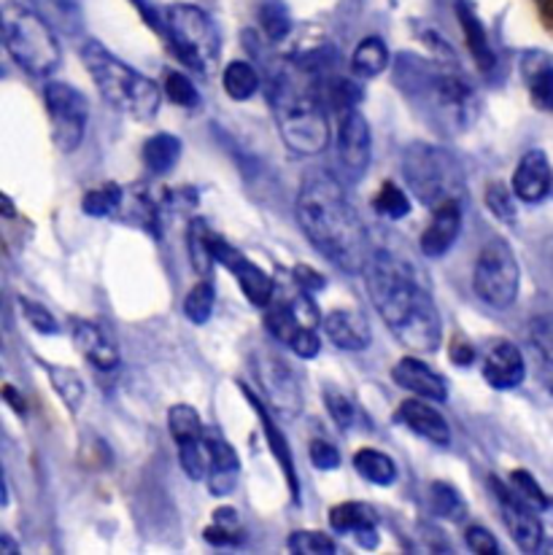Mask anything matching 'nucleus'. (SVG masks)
<instances>
[{
    "instance_id": "obj_56",
    "label": "nucleus",
    "mask_w": 553,
    "mask_h": 555,
    "mask_svg": "<svg viewBox=\"0 0 553 555\" xmlns=\"http://www.w3.org/2000/svg\"><path fill=\"white\" fill-rule=\"evenodd\" d=\"M3 399L11 404V408L16 410V413L25 415V399H22L20 391H16L14 386H9V383H5V386H3Z\"/></svg>"
},
{
    "instance_id": "obj_27",
    "label": "nucleus",
    "mask_w": 553,
    "mask_h": 555,
    "mask_svg": "<svg viewBox=\"0 0 553 555\" xmlns=\"http://www.w3.org/2000/svg\"><path fill=\"white\" fill-rule=\"evenodd\" d=\"M38 364L47 370L49 383H52V388L57 391V397L63 399L65 408H68L74 415L79 413L81 404H85V397H87L85 380L79 377V372L70 370V367H63V364H49V362H38Z\"/></svg>"
},
{
    "instance_id": "obj_24",
    "label": "nucleus",
    "mask_w": 553,
    "mask_h": 555,
    "mask_svg": "<svg viewBox=\"0 0 553 555\" xmlns=\"http://www.w3.org/2000/svg\"><path fill=\"white\" fill-rule=\"evenodd\" d=\"M459 232H462V205H446V208L435 210L433 221L422 232L419 248H422L427 259L446 257L453 248V243L459 241Z\"/></svg>"
},
{
    "instance_id": "obj_28",
    "label": "nucleus",
    "mask_w": 553,
    "mask_h": 555,
    "mask_svg": "<svg viewBox=\"0 0 553 555\" xmlns=\"http://www.w3.org/2000/svg\"><path fill=\"white\" fill-rule=\"evenodd\" d=\"M353 469L359 477L381 488H389L397 482V464L389 453L375 451V448H364L353 456Z\"/></svg>"
},
{
    "instance_id": "obj_2",
    "label": "nucleus",
    "mask_w": 553,
    "mask_h": 555,
    "mask_svg": "<svg viewBox=\"0 0 553 555\" xmlns=\"http://www.w3.org/2000/svg\"><path fill=\"white\" fill-rule=\"evenodd\" d=\"M297 221L308 243L337 270L364 273L373 248L340 181L327 173L311 176L297 194Z\"/></svg>"
},
{
    "instance_id": "obj_9",
    "label": "nucleus",
    "mask_w": 553,
    "mask_h": 555,
    "mask_svg": "<svg viewBox=\"0 0 553 555\" xmlns=\"http://www.w3.org/2000/svg\"><path fill=\"white\" fill-rule=\"evenodd\" d=\"M518 288H522V268H518V259L513 254L511 243L502 241V237H491L480 248L478 259H475V297L489 305V308L507 310L518 299Z\"/></svg>"
},
{
    "instance_id": "obj_43",
    "label": "nucleus",
    "mask_w": 553,
    "mask_h": 555,
    "mask_svg": "<svg viewBox=\"0 0 553 555\" xmlns=\"http://www.w3.org/2000/svg\"><path fill=\"white\" fill-rule=\"evenodd\" d=\"M38 5L43 9V16L57 27L68 33L79 30V5H76V0H38Z\"/></svg>"
},
{
    "instance_id": "obj_53",
    "label": "nucleus",
    "mask_w": 553,
    "mask_h": 555,
    "mask_svg": "<svg viewBox=\"0 0 553 555\" xmlns=\"http://www.w3.org/2000/svg\"><path fill=\"white\" fill-rule=\"evenodd\" d=\"M290 348L300 359H317L319 351H322V337H319V332L313 330V326H306V330L297 332L295 340L290 343Z\"/></svg>"
},
{
    "instance_id": "obj_33",
    "label": "nucleus",
    "mask_w": 553,
    "mask_h": 555,
    "mask_svg": "<svg viewBox=\"0 0 553 555\" xmlns=\"http://www.w3.org/2000/svg\"><path fill=\"white\" fill-rule=\"evenodd\" d=\"M221 85H224V92L230 94L232 100H248L259 90V74L252 63L235 60V63H230L224 68Z\"/></svg>"
},
{
    "instance_id": "obj_44",
    "label": "nucleus",
    "mask_w": 553,
    "mask_h": 555,
    "mask_svg": "<svg viewBox=\"0 0 553 555\" xmlns=\"http://www.w3.org/2000/svg\"><path fill=\"white\" fill-rule=\"evenodd\" d=\"M516 192H507L505 184H489L486 186V208L491 210V214L497 216L500 221H505V224H513L516 221Z\"/></svg>"
},
{
    "instance_id": "obj_3",
    "label": "nucleus",
    "mask_w": 553,
    "mask_h": 555,
    "mask_svg": "<svg viewBox=\"0 0 553 555\" xmlns=\"http://www.w3.org/2000/svg\"><path fill=\"white\" fill-rule=\"evenodd\" d=\"M395 85L438 130L462 132L473 125L475 90L459 68L416 54H400L395 63Z\"/></svg>"
},
{
    "instance_id": "obj_30",
    "label": "nucleus",
    "mask_w": 553,
    "mask_h": 555,
    "mask_svg": "<svg viewBox=\"0 0 553 555\" xmlns=\"http://www.w3.org/2000/svg\"><path fill=\"white\" fill-rule=\"evenodd\" d=\"M389 68V49L381 38H364L359 41V47L353 49V57H351V70L362 79H375L381 76L384 70Z\"/></svg>"
},
{
    "instance_id": "obj_12",
    "label": "nucleus",
    "mask_w": 553,
    "mask_h": 555,
    "mask_svg": "<svg viewBox=\"0 0 553 555\" xmlns=\"http://www.w3.org/2000/svg\"><path fill=\"white\" fill-rule=\"evenodd\" d=\"M491 488L497 493V502H500L502 520H505V529L511 534V540L522 547L524 553H538L543 545V524L538 518V509L532 504L524 502L513 486L507 488L505 482H500L497 477H491Z\"/></svg>"
},
{
    "instance_id": "obj_1",
    "label": "nucleus",
    "mask_w": 553,
    "mask_h": 555,
    "mask_svg": "<svg viewBox=\"0 0 553 555\" xmlns=\"http://www.w3.org/2000/svg\"><path fill=\"white\" fill-rule=\"evenodd\" d=\"M368 294L391 335L419 353H435L442 343V319L429 283L416 264L389 248H373L364 268Z\"/></svg>"
},
{
    "instance_id": "obj_26",
    "label": "nucleus",
    "mask_w": 553,
    "mask_h": 555,
    "mask_svg": "<svg viewBox=\"0 0 553 555\" xmlns=\"http://www.w3.org/2000/svg\"><path fill=\"white\" fill-rule=\"evenodd\" d=\"M330 526L337 534L357 537L359 531L378 529V513L364 502H343L330 509Z\"/></svg>"
},
{
    "instance_id": "obj_6",
    "label": "nucleus",
    "mask_w": 553,
    "mask_h": 555,
    "mask_svg": "<svg viewBox=\"0 0 553 555\" xmlns=\"http://www.w3.org/2000/svg\"><path fill=\"white\" fill-rule=\"evenodd\" d=\"M402 176L413 197L433 210L464 205L467 199V176L462 163L435 143H411L402 152Z\"/></svg>"
},
{
    "instance_id": "obj_34",
    "label": "nucleus",
    "mask_w": 553,
    "mask_h": 555,
    "mask_svg": "<svg viewBox=\"0 0 553 555\" xmlns=\"http://www.w3.org/2000/svg\"><path fill=\"white\" fill-rule=\"evenodd\" d=\"M190 254L192 268L201 275H208L211 264H217V259H214V232L208 230L203 219H195L190 224Z\"/></svg>"
},
{
    "instance_id": "obj_19",
    "label": "nucleus",
    "mask_w": 553,
    "mask_h": 555,
    "mask_svg": "<svg viewBox=\"0 0 553 555\" xmlns=\"http://www.w3.org/2000/svg\"><path fill=\"white\" fill-rule=\"evenodd\" d=\"M551 165L545 152L540 149H532L522 157V163L516 165V173H513V192H516L518 199L535 205L543 203L551 192Z\"/></svg>"
},
{
    "instance_id": "obj_23",
    "label": "nucleus",
    "mask_w": 553,
    "mask_h": 555,
    "mask_svg": "<svg viewBox=\"0 0 553 555\" xmlns=\"http://www.w3.org/2000/svg\"><path fill=\"white\" fill-rule=\"evenodd\" d=\"M322 326L332 346L340 348V351H364L373 340L368 319L359 310H332L327 319L322 321Z\"/></svg>"
},
{
    "instance_id": "obj_18",
    "label": "nucleus",
    "mask_w": 553,
    "mask_h": 555,
    "mask_svg": "<svg viewBox=\"0 0 553 555\" xmlns=\"http://www.w3.org/2000/svg\"><path fill=\"white\" fill-rule=\"evenodd\" d=\"M397 421L411 431H416L419 437H424V440L435 442V446H448L451 442V426H448L446 415L429 404V399H406L397 408Z\"/></svg>"
},
{
    "instance_id": "obj_25",
    "label": "nucleus",
    "mask_w": 553,
    "mask_h": 555,
    "mask_svg": "<svg viewBox=\"0 0 553 555\" xmlns=\"http://www.w3.org/2000/svg\"><path fill=\"white\" fill-rule=\"evenodd\" d=\"M456 20L459 25H462L464 41H467V49L470 54H473L478 70L480 74H491V70L497 68V54L494 49H491L489 36H486L484 22L478 20V14H475L467 3H456Z\"/></svg>"
},
{
    "instance_id": "obj_54",
    "label": "nucleus",
    "mask_w": 553,
    "mask_h": 555,
    "mask_svg": "<svg viewBox=\"0 0 553 555\" xmlns=\"http://www.w3.org/2000/svg\"><path fill=\"white\" fill-rule=\"evenodd\" d=\"M295 275H297V281L303 283V288H306V292H311V288L317 292V288H324V283H327L322 275L313 273L311 268H297Z\"/></svg>"
},
{
    "instance_id": "obj_52",
    "label": "nucleus",
    "mask_w": 553,
    "mask_h": 555,
    "mask_svg": "<svg viewBox=\"0 0 553 555\" xmlns=\"http://www.w3.org/2000/svg\"><path fill=\"white\" fill-rule=\"evenodd\" d=\"M308 456H311V464L322 472H332L340 466V453L327 440H313L308 448Z\"/></svg>"
},
{
    "instance_id": "obj_49",
    "label": "nucleus",
    "mask_w": 553,
    "mask_h": 555,
    "mask_svg": "<svg viewBox=\"0 0 553 555\" xmlns=\"http://www.w3.org/2000/svg\"><path fill=\"white\" fill-rule=\"evenodd\" d=\"M529 337H532V346L538 348V353L545 359V364L553 367V313L535 319L532 326H529Z\"/></svg>"
},
{
    "instance_id": "obj_4",
    "label": "nucleus",
    "mask_w": 553,
    "mask_h": 555,
    "mask_svg": "<svg viewBox=\"0 0 553 555\" xmlns=\"http://www.w3.org/2000/svg\"><path fill=\"white\" fill-rule=\"evenodd\" d=\"M319 65L284 68L270 81V105L281 138L297 157H319L330 146V121L324 114Z\"/></svg>"
},
{
    "instance_id": "obj_58",
    "label": "nucleus",
    "mask_w": 553,
    "mask_h": 555,
    "mask_svg": "<svg viewBox=\"0 0 553 555\" xmlns=\"http://www.w3.org/2000/svg\"><path fill=\"white\" fill-rule=\"evenodd\" d=\"M545 5H549V9H553V0H545Z\"/></svg>"
},
{
    "instance_id": "obj_36",
    "label": "nucleus",
    "mask_w": 553,
    "mask_h": 555,
    "mask_svg": "<svg viewBox=\"0 0 553 555\" xmlns=\"http://www.w3.org/2000/svg\"><path fill=\"white\" fill-rule=\"evenodd\" d=\"M121 199H125V192H121V186L119 184H106V186L92 189V192L85 194V199H81V210H85L87 216H95V219H106V216L119 210Z\"/></svg>"
},
{
    "instance_id": "obj_39",
    "label": "nucleus",
    "mask_w": 553,
    "mask_h": 555,
    "mask_svg": "<svg viewBox=\"0 0 553 555\" xmlns=\"http://www.w3.org/2000/svg\"><path fill=\"white\" fill-rule=\"evenodd\" d=\"M373 208L378 210L384 219H406V216L411 214V199H408V194L397 184H384L381 192L375 194Z\"/></svg>"
},
{
    "instance_id": "obj_45",
    "label": "nucleus",
    "mask_w": 553,
    "mask_h": 555,
    "mask_svg": "<svg viewBox=\"0 0 553 555\" xmlns=\"http://www.w3.org/2000/svg\"><path fill=\"white\" fill-rule=\"evenodd\" d=\"M511 486L513 491L518 493V496L524 499L527 504H532L538 513H543V509H549V496L543 493V488L538 486V480H535L532 475H529L527 469H516L511 475Z\"/></svg>"
},
{
    "instance_id": "obj_8",
    "label": "nucleus",
    "mask_w": 553,
    "mask_h": 555,
    "mask_svg": "<svg viewBox=\"0 0 553 555\" xmlns=\"http://www.w3.org/2000/svg\"><path fill=\"white\" fill-rule=\"evenodd\" d=\"M173 52L184 65L208 76L219 60V30L211 16L195 3H176L165 14Z\"/></svg>"
},
{
    "instance_id": "obj_11",
    "label": "nucleus",
    "mask_w": 553,
    "mask_h": 555,
    "mask_svg": "<svg viewBox=\"0 0 553 555\" xmlns=\"http://www.w3.org/2000/svg\"><path fill=\"white\" fill-rule=\"evenodd\" d=\"M254 375L265 393V402L270 404L279 418L292 421L303 413V386L297 380L295 370L281 357L270 351H259L254 357Z\"/></svg>"
},
{
    "instance_id": "obj_13",
    "label": "nucleus",
    "mask_w": 553,
    "mask_h": 555,
    "mask_svg": "<svg viewBox=\"0 0 553 555\" xmlns=\"http://www.w3.org/2000/svg\"><path fill=\"white\" fill-rule=\"evenodd\" d=\"M214 259H217V264H221L227 273L237 278L243 297H246L254 308L265 310L270 302H273V292H275L273 278L265 273V270H259L252 259L243 257L237 248H232L230 243L221 241L217 235H214Z\"/></svg>"
},
{
    "instance_id": "obj_51",
    "label": "nucleus",
    "mask_w": 553,
    "mask_h": 555,
    "mask_svg": "<svg viewBox=\"0 0 553 555\" xmlns=\"http://www.w3.org/2000/svg\"><path fill=\"white\" fill-rule=\"evenodd\" d=\"M203 537H206L208 545L214 547H235L241 545L243 540L241 524H219V520H214V524L203 531Z\"/></svg>"
},
{
    "instance_id": "obj_15",
    "label": "nucleus",
    "mask_w": 553,
    "mask_h": 555,
    "mask_svg": "<svg viewBox=\"0 0 553 555\" xmlns=\"http://www.w3.org/2000/svg\"><path fill=\"white\" fill-rule=\"evenodd\" d=\"M322 324V315H319L317 305L313 299L308 297V292H297L292 299H273V302L265 308V326H268L270 335L275 337L279 343L290 346L295 340V335L306 326H317Z\"/></svg>"
},
{
    "instance_id": "obj_22",
    "label": "nucleus",
    "mask_w": 553,
    "mask_h": 555,
    "mask_svg": "<svg viewBox=\"0 0 553 555\" xmlns=\"http://www.w3.org/2000/svg\"><path fill=\"white\" fill-rule=\"evenodd\" d=\"M206 446L208 453H211L208 491L214 496H230L237 486V475H241V459H237L235 448L219 431H206Z\"/></svg>"
},
{
    "instance_id": "obj_48",
    "label": "nucleus",
    "mask_w": 553,
    "mask_h": 555,
    "mask_svg": "<svg viewBox=\"0 0 553 555\" xmlns=\"http://www.w3.org/2000/svg\"><path fill=\"white\" fill-rule=\"evenodd\" d=\"M324 404H327L330 418L335 421V426L340 431L351 429V426L357 424V408H353V402L346 397V393L327 391V393H324Z\"/></svg>"
},
{
    "instance_id": "obj_42",
    "label": "nucleus",
    "mask_w": 553,
    "mask_h": 555,
    "mask_svg": "<svg viewBox=\"0 0 553 555\" xmlns=\"http://www.w3.org/2000/svg\"><path fill=\"white\" fill-rule=\"evenodd\" d=\"M290 553L297 555H332L337 551L335 540L324 534V531H295L286 540Z\"/></svg>"
},
{
    "instance_id": "obj_47",
    "label": "nucleus",
    "mask_w": 553,
    "mask_h": 555,
    "mask_svg": "<svg viewBox=\"0 0 553 555\" xmlns=\"http://www.w3.org/2000/svg\"><path fill=\"white\" fill-rule=\"evenodd\" d=\"M20 310H22V315H25L27 324H30L36 332H41V335H57L60 332L57 319H54V315L49 313L41 302H33V299L20 297Z\"/></svg>"
},
{
    "instance_id": "obj_41",
    "label": "nucleus",
    "mask_w": 553,
    "mask_h": 555,
    "mask_svg": "<svg viewBox=\"0 0 553 555\" xmlns=\"http://www.w3.org/2000/svg\"><path fill=\"white\" fill-rule=\"evenodd\" d=\"M322 98L327 100V105H332V108L346 114V111L357 108L359 100H362V90H359V85H353L351 79H332L324 81Z\"/></svg>"
},
{
    "instance_id": "obj_46",
    "label": "nucleus",
    "mask_w": 553,
    "mask_h": 555,
    "mask_svg": "<svg viewBox=\"0 0 553 555\" xmlns=\"http://www.w3.org/2000/svg\"><path fill=\"white\" fill-rule=\"evenodd\" d=\"M165 92H168L170 103L181 105V108H195V105L201 103V94H197L195 85H192L184 74H179V70L168 74V79H165Z\"/></svg>"
},
{
    "instance_id": "obj_21",
    "label": "nucleus",
    "mask_w": 553,
    "mask_h": 555,
    "mask_svg": "<svg viewBox=\"0 0 553 555\" xmlns=\"http://www.w3.org/2000/svg\"><path fill=\"white\" fill-rule=\"evenodd\" d=\"M391 380L400 388H406L408 393H416V397L429 399V402H446L448 399L446 380L433 367H427L422 359H400L395 370H391Z\"/></svg>"
},
{
    "instance_id": "obj_55",
    "label": "nucleus",
    "mask_w": 553,
    "mask_h": 555,
    "mask_svg": "<svg viewBox=\"0 0 553 555\" xmlns=\"http://www.w3.org/2000/svg\"><path fill=\"white\" fill-rule=\"evenodd\" d=\"M473 359H475V351L467 346V343H464V340L453 343V346H451V362L453 364H462V367H467Z\"/></svg>"
},
{
    "instance_id": "obj_37",
    "label": "nucleus",
    "mask_w": 553,
    "mask_h": 555,
    "mask_svg": "<svg viewBox=\"0 0 553 555\" xmlns=\"http://www.w3.org/2000/svg\"><path fill=\"white\" fill-rule=\"evenodd\" d=\"M214 305H217V288L208 281L195 283L184 299V315L192 324H206L214 313Z\"/></svg>"
},
{
    "instance_id": "obj_5",
    "label": "nucleus",
    "mask_w": 553,
    "mask_h": 555,
    "mask_svg": "<svg viewBox=\"0 0 553 555\" xmlns=\"http://www.w3.org/2000/svg\"><path fill=\"white\" fill-rule=\"evenodd\" d=\"M81 63L90 70L92 81H95L103 100L114 105L116 111L141 121L157 116L159 103H163V92H159L157 81H152L141 70L121 63L116 54H111L98 41L85 43V49H81Z\"/></svg>"
},
{
    "instance_id": "obj_50",
    "label": "nucleus",
    "mask_w": 553,
    "mask_h": 555,
    "mask_svg": "<svg viewBox=\"0 0 553 555\" xmlns=\"http://www.w3.org/2000/svg\"><path fill=\"white\" fill-rule=\"evenodd\" d=\"M464 542H467L470 551L478 553V555H500L502 553V547H500V542H497V537L491 534V531L486 529V526H480V524L467 526V531H464Z\"/></svg>"
},
{
    "instance_id": "obj_29",
    "label": "nucleus",
    "mask_w": 553,
    "mask_h": 555,
    "mask_svg": "<svg viewBox=\"0 0 553 555\" xmlns=\"http://www.w3.org/2000/svg\"><path fill=\"white\" fill-rule=\"evenodd\" d=\"M179 157L181 141L176 135H170V132H157V135H152L143 143V163L157 176L170 173L179 165Z\"/></svg>"
},
{
    "instance_id": "obj_32",
    "label": "nucleus",
    "mask_w": 553,
    "mask_h": 555,
    "mask_svg": "<svg viewBox=\"0 0 553 555\" xmlns=\"http://www.w3.org/2000/svg\"><path fill=\"white\" fill-rule=\"evenodd\" d=\"M168 429L170 437L176 440V446L192 440H203L206 435V426H203L201 413H197L192 404H176V408L168 410Z\"/></svg>"
},
{
    "instance_id": "obj_40",
    "label": "nucleus",
    "mask_w": 553,
    "mask_h": 555,
    "mask_svg": "<svg viewBox=\"0 0 553 555\" xmlns=\"http://www.w3.org/2000/svg\"><path fill=\"white\" fill-rule=\"evenodd\" d=\"M527 81L532 103L543 111H553V65L540 60L538 68H527Z\"/></svg>"
},
{
    "instance_id": "obj_31",
    "label": "nucleus",
    "mask_w": 553,
    "mask_h": 555,
    "mask_svg": "<svg viewBox=\"0 0 553 555\" xmlns=\"http://www.w3.org/2000/svg\"><path fill=\"white\" fill-rule=\"evenodd\" d=\"M429 507H433L438 518L451 520V524H462L467 518V502L459 493V488H453L446 480L433 482V488H429Z\"/></svg>"
},
{
    "instance_id": "obj_35",
    "label": "nucleus",
    "mask_w": 553,
    "mask_h": 555,
    "mask_svg": "<svg viewBox=\"0 0 553 555\" xmlns=\"http://www.w3.org/2000/svg\"><path fill=\"white\" fill-rule=\"evenodd\" d=\"M179 462H181V469L187 472V477H190V480H195V482L206 480L208 472H211V453H208L206 435H203V440L181 442Z\"/></svg>"
},
{
    "instance_id": "obj_38",
    "label": "nucleus",
    "mask_w": 553,
    "mask_h": 555,
    "mask_svg": "<svg viewBox=\"0 0 553 555\" xmlns=\"http://www.w3.org/2000/svg\"><path fill=\"white\" fill-rule=\"evenodd\" d=\"M259 27H262V33L268 36V41H284L292 33V16L290 11H286V5L275 3V0L265 3L262 9H259Z\"/></svg>"
},
{
    "instance_id": "obj_16",
    "label": "nucleus",
    "mask_w": 553,
    "mask_h": 555,
    "mask_svg": "<svg viewBox=\"0 0 553 555\" xmlns=\"http://www.w3.org/2000/svg\"><path fill=\"white\" fill-rule=\"evenodd\" d=\"M237 386H241V391L246 393L248 404H252L254 413H257V418H259V424H262L265 442H268L270 453H273L275 462H279L281 472H284L286 486H290V496H292V502L300 504V477H297V469H295V456H292V448H290V442H286L284 431L279 429V424H275V421H273V415L268 413V408H265V404L259 402V397H257V393L252 391V388L246 386V383L241 380V383H237Z\"/></svg>"
},
{
    "instance_id": "obj_7",
    "label": "nucleus",
    "mask_w": 553,
    "mask_h": 555,
    "mask_svg": "<svg viewBox=\"0 0 553 555\" xmlns=\"http://www.w3.org/2000/svg\"><path fill=\"white\" fill-rule=\"evenodd\" d=\"M0 25H3L5 52L25 74L43 79L60 68L63 52L47 16L22 3H5Z\"/></svg>"
},
{
    "instance_id": "obj_57",
    "label": "nucleus",
    "mask_w": 553,
    "mask_h": 555,
    "mask_svg": "<svg viewBox=\"0 0 553 555\" xmlns=\"http://www.w3.org/2000/svg\"><path fill=\"white\" fill-rule=\"evenodd\" d=\"M0 553H9V555L20 553V547H16V542L11 540L9 534H3V537H0Z\"/></svg>"
},
{
    "instance_id": "obj_14",
    "label": "nucleus",
    "mask_w": 553,
    "mask_h": 555,
    "mask_svg": "<svg viewBox=\"0 0 553 555\" xmlns=\"http://www.w3.org/2000/svg\"><path fill=\"white\" fill-rule=\"evenodd\" d=\"M370 157H373V135L368 119L357 108L346 111L337 127V163L348 179L359 181L368 173Z\"/></svg>"
},
{
    "instance_id": "obj_17",
    "label": "nucleus",
    "mask_w": 553,
    "mask_h": 555,
    "mask_svg": "<svg viewBox=\"0 0 553 555\" xmlns=\"http://www.w3.org/2000/svg\"><path fill=\"white\" fill-rule=\"evenodd\" d=\"M484 377L491 388H500V391L522 386L527 377V362L518 346H513L511 340L494 343L484 359Z\"/></svg>"
},
{
    "instance_id": "obj_20",
    "label": "nucleus",
    "mask_w": 553,
    "mask_h": 555,
    "mask_svg": "<svg viewBox=\"0 0 553 555\" xmlns=\"http://www.w3.org/2000/svg\"><path fill=\"white\" fill-rule=\"evenodd\" d=\"M70 335H74V346L79 348L81 357L101 372H114L119 367V351L114 343L108 340L106 330L85 319L70 321Z\"/></svg>"
},
{
    "instance_id": "obj_10",
    "label": "nucleus",
    "mask_w": 553,
    "mask_h": 555,
    "mask_svg": "<svg viewBox=\"0 0 553 555\" xmlns=\"http://www.w3.org/2000/svg\"><path fill=\"white\" fill-rule=\"evenodd\" d=\"M43 100H47L54 146L63 154H74L85 141L90 103L76 87L65 85V81H49L47 90H43Z\"/></svg>"
}]
</instances>
